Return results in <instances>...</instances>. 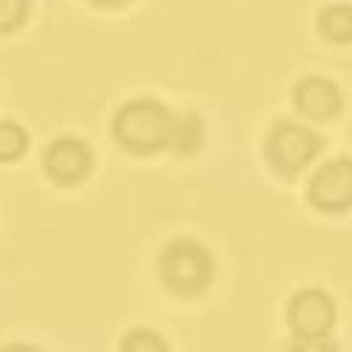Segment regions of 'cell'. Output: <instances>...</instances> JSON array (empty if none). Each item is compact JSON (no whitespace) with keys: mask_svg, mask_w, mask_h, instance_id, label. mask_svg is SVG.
Instances as JSON below:
<instances>
[{"mask_svg":"<svg viewBox=\"0 0 352 352\" xmlns=\"http://www.w3.org/2000/svg\"><path fill=\"white\" fill-rule=\"evenodd\" d=\"M28 17V0H0V32H14Z\"/></svg>","mask_w":352,"mask_h":352,"instance_id":"11","label":"cell"},{"mask_svg":"<svg viewBox=\"0 0 352 352\" xmlns=\"http://www.w3.org/2000/svg\"><path fill=\"white\" fill-rule=\"evenodd\" d=\"M3 352H37L34 346H23V344H12V346H6Z\"/></svg>","mask_w":352,"mask_h":352,"instance_id":"13","label":"cell"},{"mask_svg":"<svg viewBox=\"0 0 352 352\" xmlns=\"http://www.w3.org/2000/svg\"><path fill=\"white\" fill-rule=\"evenodd\" d=\"M122 352H169L166 341L150 330H133L122 341Z\"/></svg>","mask_w":352,"mask_h":352,"instance_id":"10","label":"cell"},{"mask_svg":"<svg viewBox=\"0 0 352 352\" xmlns=\"http://www.w3.org/2000/svg\"><path fill=\"white\" fill-rule=\"evenodd\" d=\"M184 119L166 110L155 99H138L116 113L113 135L130 153H155L164 146H178Z\"/></svg>","mask_w":352,"mask_h":352,"instance_id":"1","label":"cell"},{"mask_svg":"<svg viewBox=\"0 0 352 352\" xmlns=\"http://www.w3.org/2000/svg\"><path fill=\"white\" fill-rule=\"evenodd\" d=\"M28 135L14 122H0V161H14L25 153Z\"/></svg>","mask_w":352,"mask_h":352,"instance_id":"9","label":"cell"},{"mask_svg":"<svg viewBox=\"0 0 352 352\" xmlns=\"http://www.w3.org/2000/svg\"><path fill=\"white\" fill-rule=\"evenodd\" d=\"M293 99H296V107L305 116H310V119H333L341 110L338 87L330 79H321V76H310L299 82L296 91H293Z\"/></svg>","mask_w":352,"mask_h":352,"instance_id":"7","label":"cell"},{"mask_svg":"<svg viewBox=\"0 0 352 352\" xmlns=\"http://www.w3.org/2000/svg\"><path fill=\"white\" fill-rule=\"evenodd\" d=\"M318 28L330 43H352V6H327L318 17Z\"/></svg>","mask_w":352,"mask_h":352,"instance_id":"8","label":"cell"},{"mask_svg":"<svg viewBox=\"0 0 352 352\" xmlns=\"http://www.w3.org/2000/svg\"><path fill=\"white\" fill-rule=\"evenodd\" d=\"M287 321L293 333L299 338H316V336H327V330L336 321V305L324 290L318 287H307L299 290L296 296L290 299V310H287Z\"/></svg>","mask_w":352,"mask_h":352,"instance_id":"4","label":"cell"},{"mask_svg":"<svg viewBox=\"0 0 352 352\" xmlns=\"http://www.w3.org/2000/svg\"><path fill=\"white\" fill-rule=\"evenodd\" d=\"M94 164L91 150L79 138H56L45 150V172L56 184H79L87 178Z\"/></svg>","mask_w":352,"mask_h":352,"instance_id":"6","label":"cell"},{"mask_svg":"<svg viewBox=\"0 0 352 352\" xmlns=\"http://www.w3.org/2000/svg\"><path fill=\"white\" fill-rule=\"evenodd\" d=\"M290 352H338V349L324 336H316V338H299L296 344L290 346Z\"/></svg>","mask_w":352,"mask_h":352,"instance_id":"12","label":"cell"},{"mask_svg":"<svg viewBox=\"0 0 352 352\" xmlns=\"http://www.w3.org/2000/svg\"><path fill=\"white\" fill-rule=\"evenodd\" d=\"M161 279L172 293L181 296H197L209 287L212 274H214V262L209 251L197 245L195 240H175L164 248L161 254Z\"/></svg>","mask_w":352,"mask_h":352,"instance_id":"2","label":"cell"},{"mask_svg":"<svg viewBox=\"0 0 352 352\" xmlns=\"http://www.w3.org/2000/svg\"><path fill=\"white\" fill-rule=\"evenodd\" d=\"M310 203L321 212H346L352 206V161L338 158L321 166L310 181Z\"/></svg>","mask_w":352,"mask_h":352,"instance_id":"5","label":"cell"},{"mask_svg":"<svg viewBox=\"0 0 352 352\" xmlns=\"http://www.w3.org/2000/svg\"><path fill=\"white\" fill-rule=\"evenodd\" d=\"M96 3H102V6H116V3H124V0H96Z\"/></svg>","mask_w":352,"mask_h":352,"instance_id":"14","label":"cell"},{"mask_svg":"<svg viewBox=\"0 0 352 352\" xmlns=\"http://www.w3.org/2000/svg\"><path fill=\"white\" fill-rule=\"evenodd\" d=\"M318 150L321 138L302 124L279 122L268 135V161L282 175H296L299 169H305L318 155Z\"/></svg>","mask_w":352,"mask_h":352,"instance_id":"3","label":"cell"}]
</instances>
